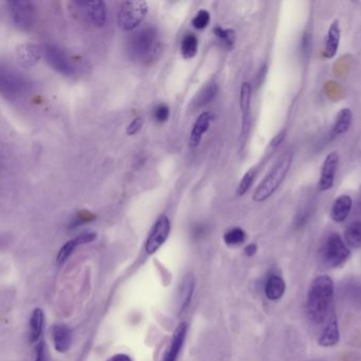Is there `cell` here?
<instances>
[{"instance_id": "1", "label": "cell", "mask_w": 361, "mask_h": 361, "mask_svg": "<svg viewBox=\"0 0 361 361\" xmlns=\"http://www.w3.org/2000/svg\"><path fill=\"white\" fill-rule=\"evenodd\" d=\"M334 282L329 276H319L310 285L307 296V315L314 324H326L334 312Z\"/></svg>"}, {"instance_id": "2", "label": "cell", "mask_w": 361, "mask_h": 361, "mask_svg": "<svg viewBox=\"0 0 361 361\" xmlns=\"http://www.w3.org/2000/svg\"><path fill=\"white\" fill-rule=\"evenodd\" d=\"M161 50L158 31L152 25H146L135 32L128 42L129 57L140 64H148L157 59Z\"/></svg>"}, {"instance_id": "3", "label": "cell", "mask_w": 361, "mask_h": 361, "mask_svg": "<svg viewBox=\"0 0 361 361\" xmlns=\"http://www.w3.org/2000/svg\"><path fill=\"white\" fill-rule=\"evenodd\" d=\"M293 162V153L288 152L280 157L275 167L271 170L267 177L262 180L254 193V201L257 203L269 199L279 188L284 178L290 171Z\"/></svg>"}, {"instance_id": "4", "label": "cell", "mask_w": 361, "mask_h": 361, "mask_svg": "<svg viewBox=\"0 0 361 361\" xmlns=\"http://www.w3.org/2000/svg\"><path fill=\"white\" fill-rule=\"evenodd\" d=\"M322 260L331 268L343 266L350 259L351 251L338 233L329 235L322 247Z\"/></svg>"}, {"instance_id": "5", "label": "cell", "mask_w": 361, "mask_h": 361, "mask_svg": "<svg viewBox=\"0 0 361 361\" xmlns=\"http://www.w3.org/2000/svg\"><path fill=\"white\" fill-rule=\"evenodd\" d=\"M147 13L148 4L143 0L123 2L118 11V25L125 31H133L143 23Z\"/></svg>"}, {"instance_id": "6", "label": "cell", "mask_w": 361, "mask_h": 361, "mask_svg": "<svg viewBox=\"0 0 361 361\" xmlns=\"http://www.w3.org/2000/svg\"><path fill=\"white\" fill-rule=\"evenodd\" d=\"M171 222L166 215L159 218L148 237L145 244V251L147 254H154L164 245L171 233Z\"/></svg>"}, {"instance_id": "7", "label": "cell", "mask_w": 361, "mask_h": 361, "mask_svg": "<svg viewBox=\"0 0 361 361\" xmlns=\"http://www.w3.org/2000/svg\"><path fill=\"white\" fill-rule=\"evenodd\" d=\"M10 6L11 15L16 27L21 30H29L35 21V6L30 1H12Z\"/></svg>"}, {"instance_id": "8", "label": "cell", "mask_w": 361, "mask_h": 361, "mask_svg": "<svg viewBox=\"0 0 361 361\" xmlns=\"http://www.w3.org/2000/svg\"><path fill=\"white\" fill-rule=\"evenodd\" d=\"M44 52L46 61L53 69L65 76H71L74 73V67L63 49L56 45L48 44L44 46Z\"/></svg>"}, {"instance_id": "9", "label": "cell", "mask_w": 361, "mask_h": 361, "mask_svg": "<svg viewBox=\"0 0 361 361\" xmlns=\"http://www.w3.org/2000/svg\"><path fill=\"white\" fill-rule=\"evenodd\" d=\"M250 101H252V87L248 83H243L240 93V110H241L242 122L240 131V148L243 150L250 133Z\"/></svg>"}, {"instance_id": "10", "label": "cell", "mask_w": 361, "mask_h": 361, "mask_svg": "<svg viewBox=\"0 0 361 361\" xmlns=\"http://www.w3.org/2000/svg\"><path fill=\"white\" fill-rule=\"evenodd\" d=\"M338 165V153L333 152L326 156V158L324 159V165H322V175H320L319 184H318L319 191L326 192V191L331 190L333 188Z\"/></svg>"}, {"instance_id": "11", "label": "cell", "mask_w": 361, "mask_h": 361, "mask_svg": "<svg viewBox=\"0 0 361 361\" xmlns=\"http://www.w3.org/2000/svg\"><path fill=\"white\" fill-rule=\"evenodd\" d=\"M27 82L18 74L11 71L0 73V93L6 97H17L25 90Z\"/></svg>"}, {"instance_id": "12", "label": "cell", "mask_w": 361, "mask_h": 361, "mask_svg": "<svg viewBox=\"0 0 361 361\" xmlns=\"http://www.w3.org/2000/svg\"><path fill=\"white\" fill-rule=\"evenodd\" d=\"M16 57L21 67L31 68L42 59V49L33 42H25L17 47Z\"/></svg>"}, {"instance_id": "13", "label": "cell", "mask_w": 361, "mask_h": 361, "mask_svg": "<svg viewBox=\"0 0 361 361\" xmlns=\"http://www.w3.org/2000/svg\"><path fill=\"white\" fill-rule=\"evenodd\" d=\"M339 338H341V333H339L338 321H337L336 314L333 312L326 321V326L318 339V343L324 348L334 347L338 343Z\"/></svg>"}, {"instance_id": "14", "label": "cell", "mask_w": 361, "mask_h": 361, "mask_svg": "<svg viewBox=\"0 0 361 361\" xmlns=\"http://www.w3.org/2000/svg\"><path fill=\"white\" fill-rule=\"evenodd\" d=\"M53 345L59 353L69 351L72 343V332L69 326L63 324H57L51 328Z\"/></svg>"}, {"instance_id": "15", "label": "cell", "mask_w": 361, "mask_h": 361, "mask_svg": "<svg viewBox=\"0 0 361 361\" xmlns=\"http://www.w3.org/2000/svg\"><path fill=\"white\" fill-rule=\"evenodd\" d=\"M187 330H188V328H187L186 322H182L178 326L173 337H171L169 348H167L166 352L163 356L162 361H177L183 343H184L185 338H186Z\"/></svg>"}, {"instance_id": "16", "label": "cell", "mask_w": 361, "mask_h": 361, "mask_svg": "<svg viewBox=\"0 0 361 361\" xmlns=\"http://www.w3.org/2000/svg\"><path fill=\"white\" fill-rule=\"evenodd\" d=\"M212 120H214V114L209 112H203L197 117L195 124H193L192 131H191L190 139H189V144H190L191 148H195L200 146L202 138L209 129Z\"/></svg>"}, {"instance_id": "17", "label": "cell", "mask_w": 361, "mask_h": 361, "mask_svg": "<svg viewBox=\"0 0 361 361\" xmlns=\"http://www.w3.org/2000/svg\"><path fill=\"white\" fill-rule=\"evenodd\" d=\"M341 29L339 21H333L330 25L326 38H324V57L328 59H334L338 52L339 44H341Z\"/></svg>"}, {"instance_id": "18", "label": "cell", "mask_w": 361, "mask_h": 361, "mask_svg": "<svg viewBox=\"0 0 361 361\" xmlns=\"http://www.w3.org/2000/svg\"><path fill=\"white\" fill-rule=\"evenodd\" d=\"M97 27H104L107 20V6L104 1L78 2Z\"/></svg>"}, {"instance_id": "19", "label": "cell", "mask_w": 361, "mask_h": 361, "mask_svg": "<svg viewBox=\"0 0 361 361\" xmlns=\"http://www.w3.org/2000/svg\"><path fill=\"white\" fill-rule=\"evenodd\" d=\"M353 207V201L349 195H341L335 199L333 203L332 209H331V218L334 222L343 223L352 211Z\"/></svg>"}, {"instance_id": "20", "label": "cell", "mask_w": 361, "mask_h": 361, "mask_svg": "<svg viewBox=\"0 0 361 361\" xmlns=\"http://www.w3.org/2000/svg\"><path fill=\"white\" fill-rule=\"evenodd\" d=\"M353 121V114L350 108H343L337 114L331 131V137L336 138L349 131Z\"/></svg>"}, {"instance_id": "21", "label": "cell", "mask_w": 361, "mask_h": 361, "mask_svg": "<svg viewBox=\"0 0 361 361\" xmlns=\"http://www.w3.org/2000/svg\"><path fill=\"white\" fill-rule=\"evenodd\" d=\"M44 326V314L42 309H35L30 319V341L37 343L42 337Z\"/></svg>"}, {"instance_id": "22", "label": "cell", "mask_w": 361, "mask_h": 361, "mask_svg": "<svg viewBox=\"0 0 361 361\" xmlns=\"http://www.w3.org/2000/svg\"><path fill=\"white\" fill-rule=\"evenodd\" d=\"M286 292V282L279 276H271L265 285V295L271 301L279 300Z\"/></svg>"}, {"instance_id": "23", "label": "cell", "mask_w": 361, "mask_h": 361, "mask_svg": "<svg viewBox=\"0 0 361 361\" xmlns=\"http://www.w3.org/2000/svg\"><path fill=\"white\" fill-rule=\"evenodd\" d=\"M345 244L352 248H361V220L352 223L345 232Z\"/></svg>"}, {"instance_id": "24", "label": "cell", "mask_w": 361, "mask_h": 361, "mask_svg": "<svg viewBox=\"0 0 361 361\" xmlns=\"http://www.w3.org/2000/svg\"><path fill=\"white\" fill-rule=\"evenodd\" d=\"M218 93V85L216 83L206 85L201 91L197 93L195 99V107H203L206 104L209 103Z\"/></svg>"}, {"instance_id": "25", "label": "cell", "mask_w": 361, "mask_h": 361, "mask_svg": "<svg viewBox=\"0 0 361 361\" xmlns=\"http://www.w3.org/2000/svg\"><path fill=\"white\" fill-rule=\"evenodd\" d=\"M197 38L193 34H187L180 44V52L185 59H192L197 53Z\"/></svg>"}, {"instance_id": "26", "label": "cell", "mask_w": 361, "mask_h": 361, "mask_svg": "<svg viewBox=\"0 0 361 361\" xmlns=\"http://www.w3.org/2000/svg\"><path fill=\"white\" fill-rule=\"evenodd\" d=\"M193 288H195V281L192 277H187L183 282L182 290H180V311L183 312L187 309L189 303H190L191 297L193 294Z\"/></svg>"}, {"instance_id": "27", "label": "cell", "mask_w": 361, "mask_h": 361, "mask_svg": "<svg viewBox=\"0 0 361 361\" xmlns=\"http://www.w3.org/2000/svg\"><path fill=\"white\" fill-rule=\"evenodd\" d=\"M246 235L241 228H233L225 233L224 242L229 246L241 245L245 241Z\"/></svg>"}, {"instance_id": "28", "label": "cell", "mask_w": 361, "mask_h": 361, "mask_svg": "<svg viewBox=\"0 0 361 361\" xmlns=\"http://www.w3.org/2000/svg\"><path fill=\"white\" fill-rule=\"evenodd\" d=\"M78 243L75 239H70L67 243L63 244V247L59 249V254H57L56 263L59 265H63V263L67 262L68 259L73 254L75 248L78 247Z\"/></svg>"}, {"instance_id": "29", "label": "cell", "mask_w": 361, "mask_h": 361, "mask_svg": "<svg viewBox=\"0 0 361 361\" xmlns=\"http://www.w3.org/2000/svg\"><path fill=\"white\" fill-rule=\"evenodd\" d=\"M256 171L255 170H250V171L246 172L245 175L242 178L241 182H240L239 187L237 189V195L238 196H243L248 190H250V187L254 184L255 178H256Z\"/></svg>"}, {"instance_id": "30", "label": "cell", "mask_w": 361, "mask_h": 361, "mask_svg": "<svg viewBox=\"0 0 361 361\" xmlns=\"http://www.w3.org/2000/svg\"><path fill=\"white\" fill-rule=\"evenodd\" d=\"M210 21V14L208 11L200 10L192 19V25L195 29L203 30L207 27Z\"/></svg>"}, {"instance_id": "31", "label": "cell", "mask_w": 361, "mask_h": 361, "mask_svg": "<svg viewBox=\"0 0 361 361\" xmlns=\"http://www.w3.org/2000/svg\"><path fill=\"white\" fill-rule=\"evenodd\" d=\"M214 33L228 47L233 46V42H235V35L233 30L223 29V28L218 27L214 29Z\"/></svg>"}, {"instance_id": "32", "label": "cell", "mask_w": 361, "mask_h": 361, "mask_svg": "<svg viewBox=\"0 0 361 361\" xmlns=\"http://www.w3.org/2000/svg\"><path fill=\"white\" fill-rule=\"evenodd\" d=\"M169 114H171V110H169V106L165 105V104H160L154 110V119L158 122L164 123L169 120Z\"/></svg>"}, {"instance_id": "33", "label": "cell", "mask_w": 361, "mask_h": 361, "mask_svg": "<svg viewBox=\"0 0 361 361\" xmlns=\"http://www.w3.org/2000/svg\"><path fill=\"white\" fill-rule=\"evenodd\" d=\"M97 235L95 232H91V231H87V232L80 233L78 237H75V242L78 245H84V244L92 243L97 239Z\"/></svg>"}, {"instance_id": "34", "label": "cell", "mask_w": 361, "mask_h": 361, "mask_svg": "<svg viewBox=\"0 0 361 361\" xmlns=\"http://www.w3.org/2000/svg\"><path fill=\"white\" fill-rule=\"evenodd\" d=\"M143 124L144 119L141 118V117H137V118H135V120L127 126V135L133 136L139 133L142 127H143Z\"/></svg>"}, {"instance_id": "35", "label": "cell", "mask_w": 361, "mask_h": 361, "mask_svg": "<svg viewBox=\"0 0 361 361\" xmlns=\"http://www.w3.org/2000/svg\"><path fill=\"white\" fill-rule=\"evenodd\" d=\"M35 361H49L48 350L44 341H39L36 345Z\"/></svg>"}, {"instance_id": "36", "label": "cell", "mask_w": 361, "mask_h": 361, "mask_svg": "<svg viewBox=\"0 0 361 361\" xmlns=\"http://www.w3.org/2000/svg\"><path fill=\"white\" fill-rule=\"evenodd\" d=\"M94 218V215L90 212L82 211L78 213V218L74 220L72 226H78V225L82 224V223L91 222Z\"/></svg>"}, {"instance_id": "37", "label": "cell", "mask_w": 361, "mask_h": 361, "mask_svg": "<svg viewBox=\"0 0 361 361\" xmlns=\"http://www.w3.org/2000/svg\"><path fill=\"white\" fill-rule=\"evenodd\" d=\"M284 136H286V131H280V133L274 138L271 146H273V148H277V146H279L280 144H281V142L283 141Z\"/></svg>"}, {"instance_id": "38", "label": "cell", "mask_w": 361, "mask_h": 361, "mask_svg": "<svg viewBox=\"0 0 361 361\" xmlns=\"http://www.w3.org/2000/svg\"><path fill=\"white\" fill-rule=\"evenodd\" d=\"M311 40V35L309 33H305L302 38V49L305 52H309Z\"/></svg>"}, {"instance_id": "39", "label": "cell", "mask_w": 361, "mask_h": 361, "mask_svg": "<svg viewBox=\"0 0 361 361\" xmlns=\"http://www.w3.org/2000/svg\"><path fill=\"white\" fill-rule=\"evenodd\" d=\"M107 361H133L126 354H116V355L112 356Z\"/></svg>"}, {"instance_id": "40", "label": "cell", "mask_w": 361, "mask_h": 361, "mask_svg": "<svg viewBox=\"0 0 361 361\" xmlns=\"http://www.w3.org/2000/svg\"><path fill=\"white\" fill-rule=\"evenodd\" d=\"M257 246L255 244H250L247 247L245 248V254L248 256H252L256 254Z\"/></svg>"}, {"instance_id": "41", "label": "cell", "mask_w": 361, "mask_h": 361, "mask_svg": "<svg viewBox=\"0 0 361 361\" xmlns=\"http://www.w3.org/2000/svg\"><path fill=\"white\" fill-rule=\"evenodd\" d=\"M357 212H358V214H360V215H361V192H360V196H358Z\"/></svg>"}]
</instances>
